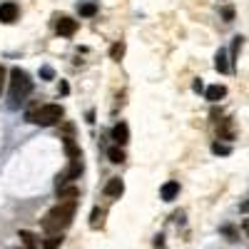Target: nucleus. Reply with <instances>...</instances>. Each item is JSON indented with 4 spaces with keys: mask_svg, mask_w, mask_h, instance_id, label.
<instances>
[{
    "mask_svg": "<svg viewBox=\"0 0 249 249\" xmlns=\"http://www.w3.org/2000/svg\"><path fill=\"white\" fill-rule=\"evenodd\" d=\"M75 210H77V199H75V202H57L53 210L45 214V219H43V230H45L48 234L68 230V227L72 224Z\"/></svg>",
    "mask_w": 249,
    "mask_h": 249,
    "instance_id": "nucleus-1",
    "label": "nucleus"
},
{
    "mask_svg": "<svg viewBox=\"0 0 249 249\" xmlns=\"http://www.w3.org/2000/svg\"><path fill=\"white\" fill-rule=\"evenodd\" d=\"M33 92V80L25 70L20 68H13L10 70V107H18L23 105L25 97Z\"/></svg>",
    "mask_w": 249,
    "mask_h": 249,
    "instance_id": "nucleus-2",
    "label": "nucleus"
},
{
    "mask_svg": "<svg viewBox=\"0 0 249 249\" xmlns=\"http://www.w3.org/2000/svg\"><path fill=\"white\" fill-rule=\"evenodd\" d=\"M62 115H65V112H62L60 105H43L35 112H28V120L40 124V127H53V124H57L62 120Z\"/></svg>",
    "mask_w": 249,
    "mask_h": 249,
    "instance_id": "nucleus-3",
    "label": "nucleus"
},
{
    "mask_svg": "<svg viewBox=\"0 0 249 249\" xmlns=\"http://www.w3.org/2000/svg\"><path fill=\"white\" fill-rule=\"evenodd\" d=\"M18 20V5L15 3H3L0 5V23H15Z\"/></svg>",
    "mask_w": 249,
    "mask_h": 249,
    "instance_id": "nucleus-4",
    "label": "nucleus"
},
{
    "mask_svg": "<svg viewBox=\"0 0 249 249\" xmlns=\"http://www.w3.org/2000/svg\"><path fill=\"white\" fill-rule=\"evenodd\" d=\"M75 30H77V20H72V18H60L57 20V35L70 37V35H75Z\"/></svg>",
    "mask_w": 249,
    "mask_h": 249,
    "instance_id": "nucleus-5",
    "label": "nucleus"
},
{
    "mask_svg": "<svg viewBox=\"0 0 249 249\" xmlns=\"http://www.w3.org/2000/svg\"><path fill=\"white\" fill-rule=\"evenodd\" d=\"M112 140L120 144V147H122V144H127V142H130V130H127V124H124V122H117L115 127H112Z\"/></svg>",
    "mask_w": 249,
    "mask_h": 249,
    "instance_id": "nucleus-6",
    "label": "nucleus"
},
{
    "mask_svg": "<svg viewBox=\"0 0 249 249\" xmlns=\"http://www.w3.org/2000/svg\"><path fill=\"white\" fill-rule=\"evenodd\" d=\"M57 197H60V202H75V199L80 197V187L65 184L62 190H57Z\"/></svg>",
    "mask_w": 249,
    "mask_h": 249,
    "instance_id": "nucleus-7",
    "label": "nucleus"
},
{
    "mask_svg": "<svg viewBox=\"0 0 249 249\" xmlns=\"http://www.w3.org/2000/svg\"><path fill=\"white\" fill-rule=\"evenodd\" d=\"M122 192H124V184H122L120 177H115V179H110V182L105 184V195H107V197H120Z\"/></svg>",
    "mask_w": 249,
    "mask_h": 249,
    "instance_id": "nucleus-8",
    "label": "nucleus"
},
{
    "mask_svg": "<svg viewBox=\"0 0 249 249\" xmlns=\"http://www.w3.org/2000/svg\"><path fill=\"white\" fill-rule=\"evenodd\" d=\"M217 132H219V140H234V124H232V120H222Z\"/></svg>",
    "mask_w": 249,
    "mask_h": 249,
    "instance_id": "nucleus-9",
    "label": "nucleus"
},
{
    "mask_svg": "<svg viewBox=\"0 0 249 249\" xmlns=\"http://www.w3.org/2000/svg\"><path fill=\"white\" fill-rule=\"evenodd\" d=\"M177 195H179V182H167L162 187V199L164 202H172Z\"/></svg>",
    "mask_w": 249,
    "mask_h": 249,
    "instance_id": "nucleus-10",
    "label": "nucleus"
},
{
    "mask_svg": "<svg viewBox=\"0 0 249 249\" xmlns=\"http://www.w3.org/2000/svg\"><path fill=\"white\" fill-rule=\"evenodd\" d=\"M224 95H227V88H224V85H212V88H207V100H210V102H219Z\"/></svg>",
    "mask_w": 249,
    "mask_h": 249,
    "instance_id": "nucleus-11",
    "label": "nucleus"
},
{
    "mask_svg": "<svg viewBox=\"0 0 249 249\" xmlns=\"http://www.w3.org/2000/svg\"><path fill=\"white\" fill-rule=\"evenodd\" d=\"M62 144H65V152H68V157L70 160H77L80 157V147L75 144V140L68 135V137H62Z\"/></svg>",
    "mask_w": 249,
    "mask_h": 249,
    "instance_id": "nucleus-12",
    "label": "nucleus"
},
{
    "mask_svg": "<svg viewBox=\"0 0 249 249\" xmlns=\"http://www.w3.org/2000/svg\"><path fill=\"white\" fill-rule=\"evenodd\" d=\"M214 68H217V72H230V60H227V53L224 50H219L214 55Z\"/></svg>",
    "mask_w": 249,
    "mask_h": 249,
    "instance_id": "nucleus-13",
    "label": "nucleus"
},
{
    "mask_svg": "<svg viewBox=\"0 0 249 249\" xmlns=\"http://www.w3.org/2000/svg\"><path fill=\"white\" fill-rule=\"evenodd\" d=\"M20 239H23V244H25L28 249H40L37 237H35L33 232H28V230H20Z\"/></svg>",
    "mask_w": 249,
    "mask_h": 249,
    "instance_id": "nucleus-14",
    "label": "nucleus"
},
{
    "mask_svg": "<svg viewBox=\"0 0 249 249\" xmlns=\"http://www.w3.org/2000/svg\"><path fill=\"white\" fill-rule=\"evenodd\" d=\"M60 244H62V232H53V234H48V237H45L43 249H57Z\"/></svg>",
    "mask_w": 249,
    "mask_h": 249,
    "instance_id": "nucleus-15",
    "label": "nucleus"
},
{
    "mask_svg": "<svg viewBox=\"0 0 249 249\" xmlns=\"http://www.w3.org/2000/svg\"><path fill=\"white\" fill-rule=\"evenodd\" d=\"M107 157H110V162H115V164H122V162H124V152H122L120 144H117V147H110V150H107Z\"/></svg>",
    "mask_w": 249,
    "mask_h": 249,
    "instance_id": "nucleus-16",
    "label": "nucleus"
},
{
    "mask_svg": "<svg viewBox=\"0 0 249 249\" xmlns=\"http://www.w3.org/2000/svg\"><path fill=\"white\" fill-rule=\"evenodd\" d=\"M95 13H97V5H95V3H82V5H80V15L92 18Z\"/></svg>",
    "mask_w": 249,
    "mask_h": 249,
    "instance_id": "nucleus-17",
    "label": "nucleus"
},
{
    "mask_svg": "<svg viewBox=\"0 0 249 249\" xmlns=\"http://www.w3.org/2000/svg\"><path fill=\"white\" fill-rule=\"evenodd\" d=\"M122 55H124V43H115V45L110 48V57H112V60H120Z\"/></svg>",
    "mask_w": 249,
    "mask_h": 249,
    "instance_id": "nucleus-18",
    "label": "nucleus"
},
{
    "mask_svg": "<svg viewBox=\"0 0 249 249\" xmlns=\"http://www.w3.org/2000/svg\"><path fill=\"white\" fill-rule=\"evenodd\" d=\"M212 152H214V155H230L232 147H230V144H222V142H214V144H212Z\"/></svg>",
    "mask_w": 249,
    "mask_h": 249,
    "instance_id": "nucleus-19",
    "label": "nucleus"
},
{
    "mask_svg": "<svg viewBox=\"0 0 249 249\" xmlns=\"http://www.w3.org/2000/svg\"><path fill=\"white\" fill-rule=\"evenodd\" d=\"M242 40H244L242 35H237V37L232 40V62H234V57H237V55H239V50H242Z\"/></svg>",
    "mask_w": 249,
    "mask_h": 249,
    "instance_id": "nucleus-20",
    "label": "nucleus"
},
{
    "mask_svg": "<svg viewBox=\"0 0 249 249\" xmlns=\"http://www.w3.org/2000/svg\"><path fill=\"white\" fill-rule=\"evenodd\" d=\"M40 77H43V80H53V77H55L53 68H50V65H45V68H40Z\"/></svg>",
    "mask_w": 249,
    "mask_h": 249,
    "instance_id": "nucleus-21",
    "label": "nucleus"
},
{
    "mask_svg": "<svg viewBox=\"0 0 249 249\" xmlns=\"http://www.w3.org/2000/svg\"><path fill=\"white\" fill-rule=\"evenodd\" d=\"M100 224H102V212L95 210V212H92V227H100Z\"/></svg>",
    "mask_w": 249,
    "mask_h": 249,
    "instance_id": "nucleus-22",
    "label": "nucleus"
},
{
    "mask_svg": "<svg viewBox=\"0 0 249 249\" xmlns=\"http://www.w3.org/2000/svg\"><path fill=\"white\" fill-rule=\"evenodd\" d=\"M5 77H8V70L0 65V92H3V85H5Z\"/></svg>",
    "mask_w": 249,
    "mask_h": 249,
    "instance_id": "nucleus-23",
    "label": "nucleus"
},
{
    "mask_svg": "<svg viewBox=\"0 0 249 249\" xmlns=\"http://www.w3.org/2000/svg\"><path fill=\"white\" fill-rule=\"evenodd\" d=\"M192 88H195V92H202V90H204V85H202V80H195V85H192Z\"/></svg>",
    "mask_w": 249,
    "mask_h": 249,
    "instance_id": "nucleus-24",
    "label": "nucleus"
},
{
    "mask_svg": "<svg viewBox=\"0 0 249 249\" xmlns=\"http://www.w3.org/2000/svg\"><path fill=\"white\" fill-rule=\"evenodd\" d=\"M224 234H227V237H232V239H234V237H237V232H234V230H232V227H224Z\"/></svg>",
    "mask_w": 249,
    "mask_h": 249,
    "instance_id": "nucleus-25",
    "label": "nucleus"
},
{
    "mask_svg": "<svg viewBox=\"0 0 249 249\" xmlns=\"http://www.w3.org/2000/svg\"><path fill=\"white\" fill-rule=\"evenodd\" d=\"M224 18H227V20H232V18H234V10H232V8H227V10H224Z\"/></svg>",
    "mask_w": 249,
    "mask_h": 249,
    "instance_id": "nucleus-26",
    "label": "nucleus"
},
{
    "mask_svg": "<svg viewBox=\"0 0 249 249\" xmlns=\"http://www.w3.org/2000/svg\"><path fill=\"white\" fill-rule=\"evenodd\" d=\"M242 212H249V199H247V202L242 204Z\"/></svg>",
    "mask_w": 249,
    "mask_h": 249,
    "instance_id": "nucleus-27",
    "label": "nucleus"
},
{
    "mask_svg": "<svg viewBox=\"0 0 249 249\" xmlns=\"http://www.w3.org/2000/svg\"><path fill=\"white\" fill-rule=\"evenodd\" d=\"M244 232H249V219L244 222Z\"/></svg>",
    "mask_w": 249,
    "mask_h": 249,
    "instance_id": "nucleus-28",
    "label": "nucleus"
}]
</instances>
